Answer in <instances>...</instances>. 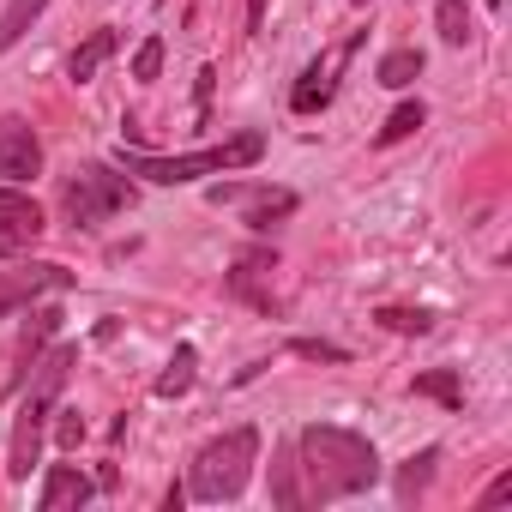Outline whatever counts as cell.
<instances>
[{
	"mask_svg": "<svg viewBox=\"0 0 512 512\" xmlns=\"http://www.w3.org/2000/svg\"><path fill=\"white\" fill-rule=\"evenodd\" d=\"M296 470L308 476L302 500H344V494H362V488L380 482L374 446H368L356 428H326V422L302 428V440H296Z\"/></svg>",
	"mask_w": 512,
	"mask_h": 512,
	"instance_id": "obj_1",
	"label": "cell"
},
{
	"mask_svg": "<svg viewBox=\"0 0 512 512\" xmlns=\"http://www.w3.org/2000/svg\"><path fill=\"white\" fill-rule=\"evenodd\" d=\"M73 362H79V350H73V344H55L49 356H37V362H31V374H25V380H31V392H25V404H19L13 446H7V476H13V482H25V476L37 470L43 422H49V410H55V398H61V386H67Z\"/></svg>",
	"mask_w": 512,
	"mask_h": 512,
	"instance_id": "obj_2",
	"label": "cell"
},
{
	"mask_svg": "<svg viewBox=\"0 0 512 512\" xmlns=\"http://www.w3.org/2000/svg\"><path fill=\"white\" fill-rule=\"evenodd\" d=\"M266 157V139L260 133H235L223 145H205V151H187V157H145V151H127L121 145V175H145L157 187H181V181H199V175H229V169H247Z\"/></svg>",
	"mask_w": 512,
	"mask_h": 512,
	"instance_id": "obj_3",
	"label": "cell"
},
{
	"mask_svg": "<svg viewBox=\"0 0 512 512\" xmlns=\"http://www.w3.org/2000/svg\"><path fill=\"white\" fill-rule=\"evenodd\" d=\"M253 458H260V434H253V428L217 434L211 446H199L187 494H193V500H235V494L247 488V476H253Z\"/></svg>",
	"mask_w": 512,
	"mask_h": 512,
	"instance_id": "obj_4",
	"label": "cell"
},
{
	"mask_svg": "<svg viewBox=\"0 0 512 512\" xmlns=\"http://www.w3.org/2000/svg\"><path fill=\"white\" fill-rule=\"evenodd\" d=\"M61 205H67L73 229H97V223H109L115 211L133 205V181L115 175V169H103V163H85V169H73V181L61 187Z\"/></svg>",
	"mask_w": 512,
	"mask_h": 512,
	"instance_id": "obj_5",
	"label": "cell"
},
{
	"mask_svg": "<svg viewBox=\"0 0 512 512\" xmlns=\"http://www.w3.org/2000/svg\"><path fill=\"white\" fill-rule=\"evenodd\" d=\"M37 235H43V205L19 187H0V260L25 253Z\"/></svg>",
	"mask_w": 512,
	"mask_h": 512,
	"instance_id": "obj_6",
	"label": "cell"
},
{
	"mask_svg": "<svg viewBox=\"0 0 512 512\" xmlns=\"http://www.w3.org/2000/svg\"><path fill=\"white\" fill-rule=\"evenodd\" d=\"M0 175H7V181L43 175V139H37L31 121H19V115L0 121Z\"/></svg>",
	"mask_w": 512,
	"mask_h": 512,
	"instance_id": "obj_7",
	"label": "cell"
},
{
	"mask_svg": "<svg viewBox=\"0 0 512 512\" xmlns=\"http://www.w3.org/2000/svg\"><path fill=\"white\" fill-rule=\"evenodd\" d=\"M356 49H362V31H356V37L338 49V61H314V67L296 79V91H290V109H296V115H314V109H326V103H332V91H338V79H332V73H338V67H344Z\"/></svg>",
	"mask_w": 512,
	"mask_h": 512,
	"instance_id": "obj_8",
	"label": "cell"
},
{
	"mask_svg": "<svg viewBox=\"0 0 512 512\" xmlns=\"http://www.w3.org/2000/svg\"><path fill=\"white\" fill-rule=\"evenodd\" d=\"M73 278L61 266H25V272H0V314H13V308H31L43 290H67Z\"/></svg>",
	"mask_w": 512,
	"mask_h": 512,
	"instance_id": "obj_9",
	"label": "cell"
},
{
	"mask_svg": "<svg viewBox=\"0 0 512 512\" xmlns=\"http://www.w3.org/2000/svg\"><path fill=\"white\" fill-rule=\"evenodd\" d=\"M91 494H97L91 476H79L73 464H55L49 482H43V494H37V506H43V512H67V506H85Z\"/></svg>",
	"mask_w": 512,
	"mask_h": 512,
	"instance_id": "obj_10",
	"label": "cell"
},
{
	"mask_svg": "<svg viewBox=\"0 0 512 512\" xmlns=\"http://www.w3.org/2000/svg\"><path fill=\"white\" fill-rule=\"evenodd\" d=\"M109 55H115V31H91V37L79 43V55L67 61V79H73V85H91V79L103 73Z\"/></svg>",
	"mask_w": 512,
	"mask_h": 512,
	"instance_id": "obj_11",
	"label": "cell"
},
{
	"mask_svg": "<svg viewBox=\"0 0 512 512\" xmlns=\"http://www.w3.org/2000/svg\"><path fill=\"white\" fill-rule=\"evenodd\" d=\"M43 7H49V0H13V7L0 13V55L25 43V31H31V25L43 19Z\"/></svg>",
	"mask_w": 512,
	"mask_h": 512,
	"instance_id": "obj_12",
	"label": "cell"
},
{
	"mask_svg": "<svg viewBox=\"0 0 512 512\" xmlns=\"http://www.w3.org/2000/svg\"><path fill=\"white\" fill-rule=\"evenodd\" d=\"M193 368H199V350H193V344H181V350L169 356V368L157 374V398H181V392L193 386Z\"/></svg>",
	"mask_w": 512,
	"mask_h": 512,
	"instance_id": "obj_13",
	"label": "cell"
},
{
	"mask_svg": "<svg viewBox=\"0 0 512 512\" xmlns=\"http://www.w3.org/2000/svg\"><path fill=\"white\" fill-rule=\"evenodd\" d=\"M55 326H61V314H55V308H37V320L25 326V344H19V380L31 374V362H37V350L55 338Z\"/></svg>",
	"mask_w": 512,
	"mask_h": 512,
	"instance_id": "obj_14",
	"label": "cell"
},
{
	"mask_svg": "<svg viewBox=\"0 0 512 512\" xmlns=\"http://www.w3.org/2000/svg\"><path fill=\"white\" fill-rule=\"evenodd\" d=\"M434 25H440V43H446V49H464V43H470V13H464V0H434Z\"/></svg>",
	"mask_w": 512,
	"mask_h": 512,
	"instance_id": "obj_15",
	"label": "cell"
},
{
	"mask_svg": "<svg viewBox=\"0 0 512 512\" xmlns=\"http://www.w3.org/2000/svg\"><path fill=\"white\" fill-rule=\"evenodd\" d=\"M416 79H422V49H392V55L380 61V85L404 91V85H416Z\"/></svg>",
	"mask_w": 512,
	"mask_h": 512,
	"instance_id": "obj_16",
	"label": "cell"
},
{
	"mask_svg": "<svg viewBox=\"0 0 512 512\" xmlns=\"http://www.w3.org/2000/svg\"><path fill=\"white\" fill-rule=\"evenodd\" d=\"M374 320H380L386 332H404V338H422V332L434 326V314H428V308H380Z\"/></svg>",
	"mask_w": 512,
	"mask_h": 512,
	"instance_id": "obj_17",
	"label": "cell"
},
{
	"mask_svg": "<svg viewBox=\"0 0 512 512\" xmlns=\"http://www.w3.org/2000/svg\"><path fill=\"white\" fill-rule=\"evenodd\" d=\"M416 398H440L446 410H458V404H464V392H458V374H452V368L422 374V380H416Z\"/></svg>",
	"mask_w": 512,
	"mask_h": 512,
	"instance_id": "obj_18",
	"label": "cell"
},
{
	"mask_svg": "<svg viewBox=\"0 0 512 512\" xmlns=\"http://www.w3.org/2000/svg\"><path fill=\"white\" fill-rule=\"evenodd\" d=\"M290 211H296V193H260V199L247 205V223L253 229H272V217H290Z\"/></svg>",
	"mask_w": 512,
	"mask_h": 512,
	"instance_id": "obj_19",
	"label": "cell"
},
{
	"mask_svg": "<svg viewBox=\"0 0 512 512\" xmlns=\"http://www.w3.org/2000/svg\"><path fill=\"white\" fill-rule=\"evenodd\" d=\"M422 127V103H398L392 115H386V127H380V145H398V139H410Z\"/></svg>",
	"mask_w": 512,
	"mask_h": 512,
	"instance_id": "obj_20",
	"label": "cell"
},
{
	"mask_svg": "<svg viewBox=\"0 0 512 512\" xmlns=\"http://www.w3.org/2000/svg\"><path fill=\"white\" fill-rule=\"evenodd\" d=\"M434 458H440V452L428 446V452H416V458L404 464V476H398V494H404V500H416V494L428 488V476H434Z\"/></svg>",
	"mask_w": 512,
	"mask_h": 512,
	"instance_id": "obj_21",
	"label": "cell"
},
{
	"mask_svg": "<svg viewBox=\"0 0 512 512\" xmlns=\"http://www.w3.org/2000/svg\"><path fill=\"white\" fill-rule=\"evenodd\" d=\"M157 67H163V37H145L133 55V79H157Z\"/></svg>",
	"mask_w": 512,
	"mask_h": 512,
	"instance_id": "obj_22",
	"label": "cell"
},
{
	"mask_svg": "<svg viewBox=\"0 0 512 512\" xmlns=\"http://www.w3.org/2000/svg\"><path fill=\"white\" fill-rule=\"evenodd\" d=\"M55 440L73 452V446L85 440V416H79V410H61V422H55Z\"/></svg>",
	"mask_w": 512,
	"mask_h": 512,
	"instance_id": "obj_23",
	"label": "cell"
},
{
	"mask_svg": "<svg viewBox=\"0 0 512 512\" xmlns=\"http://www.w3.org/2000/svg\"><path fill=\"white\" fill-rule=\"evenodd\" d=\"M506 500H512V470H500V476H494V482L482 488V500H476V506L488 512V506H506Z\"/></svg>",
	"mask_w": 512,
	"mask_h": 512,
	"instance_id": "obj_24",
	"label": "cell"
},
{
	"mask_svg": "<svg viewBox=\"0 0 512 512\" xmlns=\"http://www.w3.org/2000/svg\"><path fill=\"white\" fill-rule=\"evenodd\" d=\"M296 356H308V362H344V350L338 344H320V338H302Z\"/></svg>",
	"mask_w": 512,
	"mask_h": 512,
	"instance_id": "obj_25",
	"label": "cell"
},
{
	"mask_svg": "<svg viewBox=\"0 0 512 512\" xmlns=\"http://www.w3.org/2000/svg\"><path fill=\"white\" fill-rule=\"evenodd\" d=\"M247 25H253V31L266 25V0H247Z\"/></svg>",
	"mask_w": 512,
	"mask_h": 512,
	"instance_id": "obj_26",
	"label": "cell"
},
{
	"mask_svg": "<svg viewBox=\"0 0 512 512\" xmlns=\"http://www.w3.org/2000/svg\"><path fill=\"white\" fill-rule=\"evenodd\" d=\"M356 7H368V0H356Z\"/></svg>",
	"mask_w": 512,
	"mask_h": 512,
	"instance_id": "obj_27",
	"label": "cell"
}]
</instances>
